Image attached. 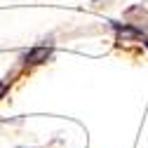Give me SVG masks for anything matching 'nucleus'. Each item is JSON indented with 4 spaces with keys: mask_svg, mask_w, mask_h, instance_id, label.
<instances>
[{
    "mask_svg": "<svg viewBox=\"0 0 148 148\" xmlns=\"http://www.w3.org/2000/svg\"><path fill=\"white\" fill-rule=\"evenodd\" d=\"M52 54H54L52 45H35L21 54V61L26 66H38V64H45L47 59H52Z\"/></svg>",
    "mask_w": 148,
    "mask_h": 148,
    "instance_id": "1",
    "label": "nucleus"
},
{
    "mask_svg": "<svg viewBox=\"0 0 148 148\" xmlns=\"http://www.w3.org/2000/svg\"><path fill=\"white\" fill-rule=\"evenodd\" d=\"M7 87H10V82H7V80H5V82H0V97H3L5 92H7Z\"/></svg>",
    "mask_w": 148,
    "mask_h": 148,
    "instance_id": "2",
    "label": "nucleus"
},
{
    "mask_svg": "<svg viewBox=\"0 0 148 148\" xmlns=\"http://www.w3.org/2000/svg\"><path fill=\"white\" fill-rule=\"evenodd\" d=\"M141 42H143V45H146V47H148V35H146V38H143V40H141Z\"/></svg>",
    "mask_w": 148,
    "mask_h": 148,
    "instance_id": "3",
    "label": "nucleus"
},
{
    "mask_svg": "<svg viewBox=\"0 0 148 148\" xmlns=\"http://www.w3.org/2000/svg\"><path fill=\"white\" fill-rule=\"evenodd\" d=\"M92 3H101V0H92Z\"/></svg>",
    "mask_w": 148,
    "mask_h": 148,
    "instance_id": "4",
    "label": "nucleus"
}]
</instances>
